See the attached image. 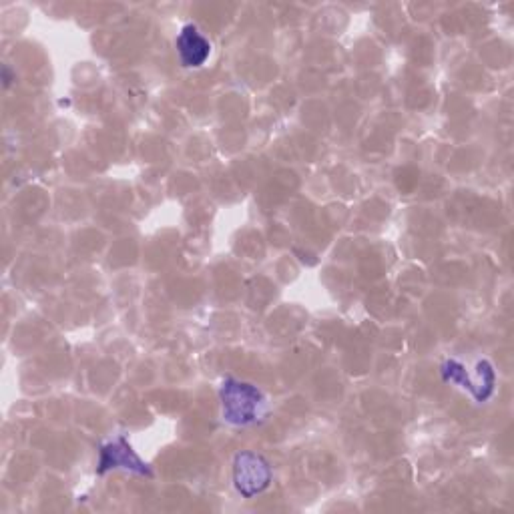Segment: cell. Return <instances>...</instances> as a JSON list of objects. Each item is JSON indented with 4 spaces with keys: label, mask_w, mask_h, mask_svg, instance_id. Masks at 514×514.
<instances>
[{
    "label": "cell",
    "mask_w": 514,
    "mask_h": 514,
    "mask_svg": "<svg viewBox=\"0 0 514 514\" xmlns=\"http://www.w3.org/2000/svg\"><path fill=\"white\" fill-rule=\"evenodd\" d=\"M223 420L233 426H249L260 422L266 414V396L253 384L227 378L221 384Z\"/></svg>",
    "instance_id": "6da1fadb"
},
{
    "label": "cell",
    "mask_w": 514,
    "mask_h": 514,
    "mask_svg": "<svg viewBox=\"0 0 514 514\" xmlns=\"http://www.w3.org/2000/svg\"><path fill=\"white\" fill-rule=\"evenodd\" d=\"M270 462L255 452H239L233 462V486L243 498L262 494L272 482Z\"/></svg>",
    "instance_id": "7a4b0ae2"
},
{
    "label": "cell",
    "mask_w": 514,
    "mask_h": 514,
    "mask_svg": "<svg viewBox=\"0 0 514 514\" xmlns=\"http://www.w3.org/2000/svg\"><path fill=\"white\" fill-rule=\"evenodd\" d=\"M129 470L141 476H153L151 466L133 450V446L127 442L125 436H119L107 444H101L99 448V464L97 474H107L109 470Z\"/></svg>",
    "instance_id": "3957f363"
},
{
    "label": "cell",
    "mask_w": 514,
    "mask_h": 514,
    "mask_svg": "<svg viewBox=\"0 0 514 514\" xmlns=\"http://www.w3.org/2000/svg\"><path fill=\"white\" fill-rule=\"evenodd\" d=\"M175 47H177L179 61L185 69L203 67L211 55L209 41L199 33V29L195 25H187L181 29V33L175 41Z\"/></svg>",
    "instance_id": "277c9868"
},
{
    "label": "cell",
    "mask_w": 514,
    "mask_h": 514,
    "mask_svg": "<svg viewBox=\"0 0 514 514\" xmlns=\"http://www.w3.org/2000/svg\"><path fill=\"white\" fill-rule=\"evenodd\" d=\"M442 380L446 384H458L460 388L468 390V394L474 396L476 402H486L492 394H494V386L496 384H488V382H480V380H472L466 372V368L458 362V360H446L440 368Z\"/></svg>",
    "instance_id": "5b68a950"
},
{
    "label": "cell",
    "mask_w": 514,
    "mask_h": 514,
    "mask_svg": "<svg viewBox=\"0 0 514 514\" xmlns=\"http://www.w3.org/2000/svg\"><path fill=\"white\" fill-rule=\"evenodd\" d=\"M11 81H13V77H11V69H9V67H5V87H9V85H11Z\"/></svg>",
    "instance_id": "8992f818"
}]
</instances>
